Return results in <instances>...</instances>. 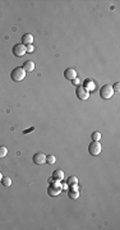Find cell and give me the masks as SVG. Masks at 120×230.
Here are the masks:
<instances>
[{"label": "cell", "instance_id": "6da1fadb", "mask_svg": "<svg viewBox=\"0 0 120 230\" xmlns=\"http://www.w3.org/2000/svg\"><path fill=\"white\" fill-rule=\"evenodd\" d=\"M10 78L14 81V82H21V81H23L26 78V72L23 68H21V66H17V68H14L12 71L10 73Z\"/></svg>", "mask_w": 120, "mask_h": 230}, {"label": "cell", "instance_id": "7a4b0ae2", "mask_svg": "<svg viewBox=\"0 0 120 230\" xmlns=\"http://www.w3.org/2000/svg\"><path fill=\"white\" fill-rule=\"evenodd\" d=\"M101 151H102V146H101V143H100L98 141H92V142L89 143V146H88V152H89L92 156L100 155Z\"/></svg>", "mask_w": 120, "mask_h": 230}, {"label": "cell", "instance_id": "3957f363", "mask_svg": "<svg viewBox=\"0 0 120 230\" xmlns=\"http://www.w3.org/2000/svg\"><path fill=\"white\" fill-rule=\"evenodd\" d=\"M113 95H114V90H113V86H111V85H105V86L101 87V90H100V96H101L102 99H105V100L111 99Z\"/></svg>", "mask_w": 120, "mask_h": 230}, {"label": "cell", "instance_id": "277c9868", "mask_svg": "<svg viewBox=\"0 0 120 230\" xmlns=\"http://www.w3.org/2000/svg\"><path fill=\"white\" fill-rule=\"evenodd\" d=\"M75 95H77V97L82 101H86L89 97V92L84 88V86H78L75 90Z\"/></svg>", "mask_w": 120, "mask_h": 230}, {"label": "cell", "instance_id": "5b68a950", "mask_svg": "<svg viewBox=\"0 0 120 230\" xmlns=\"http://www.w3.org/2000/svg\"><path fill=\"white\" fill-rule=\"evenodd\" d=\"M26 52H27V50H26V46L22 45V44H16L14 46H13V54H14V56H17V58L23 56Z\"/></svg>", "mask_w": 120, "mask_h": 230}, {"label": "cell", "instance_id": "8992f818", "mask_svg": "<svg viewBox=\"0 0 120 230\" xmlns=\"http://www.w3.org/2000/svg\"><path fill=\"white\" fill-rule=\"evenodd\" d=\"M32 160L36 165H44L46 162V155H44L42 152H37L32 156Z\"/></svg>", "mask_w": 120, "mask_h": 230}, {"label": "cell", "instance_id": "52a82bcc", "mask_svg": "<svg viewBox=\"0 0 120 230\" xmlns=\"http://www.w3.org/2000/svg\"><path fill=\"white\" fill-rule=\"evenodd\" d=\"M61 193V188L59 185H50L47 188V194L51 196V197H56Z\"/></svg>", "mask_w": 120, "mask_h": 230}, {"label": "cell", "instance_id": "ba28073f", "mask_svg": "<svg viewBox=\"0 0 120 230\" xmlns=\"http://www.w3.org/2000/svg\"><path fill=\"white\" fill-rule=\"evenodd\" d=\"M64 77H65V79H68V81H70V82H72L73 79L77 78V72H75V69H73V68L65 69V71H64Z\"/></svg>", "mask_w": 120, "mask_h": 230}, {"label": "cell", "instance_id": "9c48e42d", "mask_svg": "<svg viewBox=\"0 0 120 230\" xmlns=\"http://www.w3.org/2000/svg\"><path fill=\"white\" fill-rule=\"evenodd\" d=\"M21 42H22V45H24V46L32 45V42H33V36H32L31 33H24V35L22 36Z\"/></svg>", "mask_w": 120, "mask_h": 230}, {"label": "cell", "instance_id": "30bf717a", "mask_svg": "<svg viewBox=\"0 0 120 230\" xmlns=\"http://www.w3.org/2000/svg\"><path fill=\"white\" fill-rule=\"evenodd\" d=\"M22 68L24 69L26 73H31V72L35 71V63H33L32 60H27V61H24V64H23Z\"/></svg>", "mask_w": 120, "mask_h": 230}, {"label": "cell", "instance_id": "8fae6325", "mask_svg": "<svg viewBox=\"0 0 120 230\" xmlns=\"http://www.w3.org/2000/svg\"><path fill=\"white\" fill-rule=\"evenodd\" d=\"M52 179H54V180H56V182H60V180H63V179H64V171H63L61 169H58V170H55L54 173H52Z\"/></svg>", "mask_w": 120, "mask_h": 230}, {"label": "cell", "instance_id": "7c38bea8", "mask_svg": "<svg viewBox=\"0 0 120 230\" xmlns=\"http://www.w3.org/2000/svg\"><path fill=\"white\" fill-rule=\"evenodd\" d=\"M68 196H69V198H73V199H77L79 197V193L77 191V185H73V189H70L68 192Z\"/></svg>", "mask_w": 120, "mask_h": 230}, {"label": "cell", "instance_id": "4fadbf2b", "mask_svg": "<svg viewBox=\"0 0 120 230\" xmlns=\"http://www.w3.org/2000/svg\"><path fill=\"white\" fill-rule=\"evenodd\" d=\"M84 88H86L87 91H88V90H89V91H91V90L93 91V90L96 88V85H95V82H93V81H86V87H84Z\"/></svg>", "mask_w": 120, "mask_h": 230}, {"label": "cell", "instance_id": "5bb4252c", "mask_svg": "<svg viewBox=\"0 0 120 230\" xmlns=\"http://www.w3.org/2000/svg\"><path fill=\"white\" fill-rule=\"evenodd\" d=\"M68 184L69 185H77L78 184V178L75 177V175H70L69 179H68Z\"/></svg>", "mask_w": 120, "mask_h": 230}, {"label": "cell", "instance_id": "9a60e30c", "mask_svg": "<svg viewBox=\"0 0 120 230\" xmlns=\"http://www.w3.org/2000/svg\"><path fill=\"white\" fill-rule=\"evenodd\" d=\"M2 184H3L4 187H10V185H12V179H10V177H3Z\"/></svg>", "mask_w": 120, "mask_h": 230}, {"label": "cell", "instance_id": "2e32d148", "mask_svg": "<svg viewBox=\"0 0 120 230\" xmlns=\"http://www.w3.org/2000/svg\"><path fill=\"white\" fill-rule=\"evenodd\" d=\"M55 161H56V157H55L54 155H49V156H46V162H47L49 165L55 164Z\"/></svg>", "mask_w": 120, "mask_h": 230}, {"label": "cell", "instance_id": "e0dca14e", "mask_svg": "<svg viewBox=\"0 0 120 230\" xmlns=\"http://www.w3.org/2000/svg\"><path fill=\"white\" fill-rule=\"evenodd\" d=\"M7 154H8V148H7L5 146H0V159L5 157Z\"/></svg>", "mask_w": 120, "mask_h": 230}, {"label": "cell", "instance_id": "ac0fdd59", "mask_svg": "<svg viewBox=\"0 0 120 230\" xmlns=\"http://www.w3.org/2000/svg\"><path fill=\"white\" fill-rule=\"evenodd\" d=\"M91 138H92V141H100V138H101L100 132H93L92 136H91Z\"/></svg>", "mask_w": 120, "mask_h": 230}, {"label": "cell", "instance_id": "d6986e66", "mask_svg": "<svg viewBox=\"0 0 120 230\" xmlns=\"http://www.w3.org/2000/svg\"><path fill=\"white\" fill-rule=\"evenodd\" d=\"M113 90H114V92H119V90H120V83H119V82H116V83L114 85Z\"/></svg>", "mask_w": 120, "mask_h": 230}, {"label": "cell", "instance_id": "ffe728a7", "mask_svg": "<svg viewBox=\"0 0 120 230\" xmlns=\"http://www.w3.org/2000/svg\"><path fill=\"white\" fill-rule=\"evenodd\" d=\"M26 50H27L28 52H32V51H33V46H32V45H28V46H26Z\"/></svg>", "mask_w": 120, "mask_h": 230}, {"label": "cell", "instance_id": "44dd1931", "mask_svg": "<svg viewBox=\"0 0 120 230\" xmlns=\"http://www.w3.org/2000/svg\"><path fill=\"white\" fill-rule=\"evenodd\" d=\"M72 82H73L74 85H79V79H77V78H75V79H73V81H72Z\"/></svg>", "mask_w": 120, "mask_h": 230}, {"label": "cell", "instance_id": "7402d4cb", "mask_svg": "<svg viewBox=\"0 0 120 230\" xmlns=\"http://www.w3.org/2000/svg\"><path fill=\"white\" fill-rule=\"evenodd\" d=\"M31 130H33V128H31V129H27V130H24V134H26V133H28V132H31Z\"/></svg>", "mask_w": 120, "mask_h": 230}, {"label": "cell", "instance_id": "603a6c76", "mask_svg": "<svg viewBox=\"0 0 120 230\" xmlns=\"http://www.w3.org/2000/svg\"><path fill=\"white\" fill-rule=\"evenodd\" d=\"M2 179H3V175H2V173H0V182H2Z\"/></svg>", "mask_w": 120, "mask_h": 230}]
</instances>
